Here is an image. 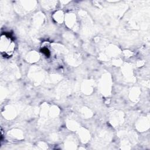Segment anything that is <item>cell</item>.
Masks as SVG:
<instances>
[{"instance_id":"cell-1","label":"cell","mask_w":150,"mask_h":150,"mask_svg":"<svg viewBox=\"0 0 150 150\" xmlns=\"http://www.w3.org/2000/svg\"><path fill=\"white\" fill-rule=\"evenodd\" d=\"M13 49V44L10 42V39H8L6 36H4L1 37V52L6 51V53H12Z\"/></svg>"}]
</instances>
